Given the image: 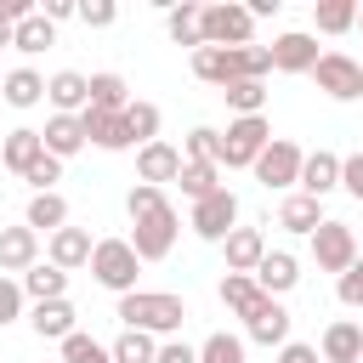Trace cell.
<instances>
[{
  "mask_svg": "<svg viewBox=\"0 0 363 363\" xmlns=\"http://www.w3.org/2000/svg\"><path fill=\"white\" fill-rule=\"evenodd\" d=\"M125 210H130V250H136V261H164L170 250H176V210H170V199H164V187H147V182H136L130 193H125Z\"/></svg>",
  "mask_w": 363,
  "mask_h": 363,
  "instance_id": "1",
  "label": "cell"
},
{
  "mask_svg": "<svg viewBox=\"0 0 363 363\" xmlns=\"http://www.w3.org/2000/svg\"><path fill=\"white\" fill-rule=\"evenodd\" d=\"M193 74H199L204 85L267 79V74H272V57H267V45H238V51H221V45H199V51H193Z\"/></svg>",
  "mask_w": 363,
  "mask_h": 363,
  "instance_id": "2",
  "label": "cell"
},
{
  "mask_svg": "<svg viewBox=\"0 0 363 363\" xmlns=\"http://www.w3.org/2000/svg\"><path fill=\"white\" fill-rule=\"evenodd\" d=\"M119 323L142 329V335H176L187 323V306L170 289H130V295H119Z\"/></svg>",
  "mask_w": 363,
  "mask_h": 363,
  "instance_id": "3",
  "label": "cell"
},
{
  "mask_svg": "<svg viewBox=\"0 0 363 363\" xmlns=\"http://www.w3.org/2000/svg\"><path fill=\"white\" fill-rule=\"evenodd\" d=\"M85 267H91V278H96L102 289H113V295H130L136 278H142V261H136V250H130L125 238H96Z\"/></svg>",
  "mask_w": 363,
  "mask_h": 363,
  "instance_id": "4",
  "label": "cell"
},
{
  "mask_svg": "<svg viewBox=\"0 0 363 363\" xmlns=\"http://www.w3.org/2000/svg\"><path fill=\"white\" fill-rule=\"evenodd\" d=\"M199 34H204V45L238 51V45H250L255 17H250L244 6H233V0H216V6H199Z\"/></svg>",
  "mask_w": 363,
  "mask_h": 363,
  "instance_id": "5",
  "label": "cell"
},
{
  "mask_svg": "<svg viewBox=\"0 0 363 363\" xmlns=\"http://www.w3.org/2000/svg\"><path fill=\"white\" fill-rule=\"evenodd\" d=\"M267 142H272L267 113L233 119V125H227V136H221V164H227V170H250V164L261 159V147H267Z\"/></svg>",
  "mask_w": 363,
  "mask_h": 363,
  "instance_id": "6",
  "label": "cell"
},
{
  "mask_svg": "<svg viewBox=\"0 0 363 363\" xmlns=\"http://www.w3.org/2000/svg\"><path fill=\"white\" fill-rule=\"evenodd\" d=\"M312 79H318V91L335 96V102H357V96H363V62L346 57V51H323V57L312 62Z\"/></svg>",
  "mask_w": 363,
  "mask_h": 363,
  "instance_id": "7",
  "label": "cell"
},
{
  "mask_svg": "<svg viewBox=\"0 0 363 363\" xmlns=\"http://www.w3.org/2000/svg\"><path fill=\"white\" fill-rule=\"evenodd\" d=\"M301 159H306V153H301L295 142L272 136V142L261 147V159H255L250 170H255V182H261L267 193H284V187H295V182H301Z\"/></svg>",
  "mask_w": 363,
  "mask_h": 363,
  "instance_id": "8",
  "label": "cell"
},
{
  "mask_svg": "<svg viewBox=\"0 0 363 363\" xmlns=\"http://www.w3.org/2000/svg\"><path fill=\"white\" fill-rule=\"evenodd\" d=\"M233 221H238V193L233 187H216V193H204L199 204H193V233L204 238V244H221L227 233H233Z\"/></svg>",
  "mask_w": 363,
  "mask_h": 363,
  "instance_id": "9",
  "label": "cell"
},
{
  "mask_svg": "<svg viewBox=\"0 0 363 363\" xmlns=\"http://www.w3.org/2000/svg\"><path fill=\"white\" fill-rule=\"evenodd\" d=\"M312 261H318V272H346L352 261H357V238H352V227L346 221H323L318 233H312Z\"/></svg>",
  "mask_w": 363,
  "mask_h": 363,
  "instance_id": "10",
  "label": "cell"
},
{
  "mask_svg": "<svg viewBox=\"0 0 363 363\" xmlns=\"http://www.w3.org/2000/svg\"><path fill=\"white\" fill-rule=\"evenodd\" d=\"M289 312H284V301H272V295H261L250 312H244V335L255 340V346H284L289 340Z\"/></svg>",
  "mask_w": 363,
  "mask_h": 363,
  "instance_id": "11",
  "label": "cell"
},
{
  "mask_svg": "<svg viewBox=\"0 0 363 363\" xmlns=\"http://www.w3.org/2000/svg\"><path fill=\"white\" fill-rule=\"evenodd\" d=\"M267 57H272V68H278V74H312V62H318L323 51H318V40H312V34L289 28V34H278V40L267 45Z\"/></svg>",
  "mask_w": 363,
  "mask_h": 363,
  "instance_id": "12",
  "label": "cell"
},
{
  "mask_svg": "<svg viewBox=\"0 0 363 363\" xmlns=\"http://www.w3.org/2000/svg\"><path fill=\"white\" fill-rule=\"evenodd\" d=\"M250 278H255V289H261V295H272V301H278V295H289V289L301 284V261H295L289 250H267V255H261V267H255Z\"/></svg>",
  "mask_w": 363,
  "mask_h": 363,
  "instance_id": "13",
  "label": "cell"
},
{
  "mask_svg": "<svg viewBox=\"0 0 363 363\" xmlns=\"http://www.w3.org/2000/svg\"><path fill=\"white\" fill-rule=\"evenodd\" d=\"M45 102H51L57 113H85V102H91V74L57 68V74L45 79Z\"/></svg>",
  "mask_w": 363,
  "mask_h": 363,
  "instance_id": "14",
  "label": "cell"
},
{
  "mask_svg": "<svg viewBox=\"0 0 363 363\" xmlns=\"http://www.w3.org/2000/svg\"><path fill=\"white\" fill-rule=\"evenodd\" d=\"M318 357L323 363H357L363 357V323L357 318H335L323 329V340H318Z\"/></svg>",
  "mask_w": 363,
  "mask_h": 363,
  "instance_id": "15",
  "label": "cell"
},
{
  "mask_svg": "<svg viewBox=\"0 0 363 363\" xmlns=\"http://www.w3.org/2000/svg\"><path fill=\"white\" fill-rule=\"evenodd\" d=\"M79 130H85V142L102 147V153H125V147H130V136H125V113L85 108V113H79Z\"/></svg>",
  "mask_w": 363,
  "mask_h": 363,
  "instance_id": "16",
  "label": "cell"
},
{
  "mask_svg": "<svg viewBox=\"0 0 363 363\" xmlns=\"http://www.w3.org/2000/svg\"><path fill=\"white\" fill-rule=\"evenodd\" d=\"M176 176H182V153H176L170 142H147V147H136V182L164 187V182H176Z\"/></svg>",
  "mask_w": 363,
  "mask_h": 363,
  "instance_id": "17",
  "label": "cell"
},
{
  "mask_svg": "<svg viewBox=\"0 0 363 363\" xmlns=\"http://www.w3.org/2000/svg\"><path fill=\"white\" fill-rule=\"evenodd\" d=\"M306 199H323V193H335L340 187V153H329V147H318V153H306L301 159V182H295Z\"/></svg>",
  "mask_w": 363,
  "mask_h": 363,
  "instance_id": "18",
  "label": "cell"
},
{
  "mask_svg": "<svg viewBox=\"0 0 363 363\" xmlns=\"http://www.w3.org/2000/svg\"><path fill=\"white\" fill-rule=\"evenodd\" d=\"M40 261V233L34 227H0V272H28Z\"/></svg>",
  "mask_w": 363,
  "mask_h": 363,
  "instance_id": "19",
  "label": "cell"
},
{
  "mask_svg": "<svg viewBox=\"0 0 363 363\" xmlns=\"http://www.w3.org/2000/svg\"><path fill=\"white\" fill-rule=\"evenodd\" d=\"M45 255H51L57 272H74V267L91 261V233H85V227H57L51 244H45Z\"/></svg>",
  "mask_w": 363,
  "mask_h": 363,
  "instance_id": "20",
  "label": "cell"
},
{
  "mask_svg": "<svg viewBox=\"0 0 363 363\" xmlns=\"http://www.w3.org/2000/svg\"><path fill=\"white\" fill-rule=\"evenodd\" d=\"M221 250H227V272H255L267 255V238H261V227H233L221 238Z\"/></svg>",
  "mask_w": 363,
  "mask_h": 363,
  "instance_id": "21",
  "label": "cell"
},
{
  "mask_svg": "<svg viewBox=\"0 0 363 363\" xmlns=\"http://www.w3.org/2000/svg\"><path fill=\"white\" fill-rule=\"evenodd\" d=\"M40 142H45V153H51V159H74V153L85 147L79 113H51V119H45V130H40Z\"/></svg>",
  "mask_w": 363,
  "mask_h": 363,
  "instance_id": "22",
  "label": "cell"
},
{
  "mask_svg": "<svg viewBox=\"0 0 363 363\" xmlns=\"http://www.w3.org/2000/svg\"><path fill=\"white\" fill-rule=\"evenodd\" d=\"M40 153H45V142H40V130H28V125H17V130L0 136V164L17 170V176H28V164H34Z\"/></svg>",
  "mask_w": 363,
  "mask_h": 363,
  "instance_id": "23",
  "label": "cell"
},
{
  "mask_svg": "<svg viewBox=\"0 0 363 363\" xmlns=\"http://www.w3.org/2000/svg\"><path fill=\"white\" fill-rule=\"evenodd\" d=\"M323 221H329V216H323V199L289 193V199L278 204V227H284V233H306V238H312V233H318Z\"/></svg>",
  "mask_w": 363,
  "mask_h": 363,
  "instance_id": "24",
  "label": "cell"
},
{
  "mask_svg": "<svg viewBox=\"0 0 363 363\" xmlns=\"http://www.w3.org/2000/svg\"><path fill=\"white\" fill-rule=\"evenodd\" d=\"M74 318H79V312H74L68 295H62V301H40V306L28 312V323H34L40 340H68V335H74Z\"/></svg>",
  "mask_w": 363,
  "mask_h": 363,
  "instance_id": "25",
  "label": "cell"
},
{
  "mask_svg": "<svg viewBox=\"0 0 363 363\" xmlns=\"http://www.w3.org/2000/svg\"><path fill=\"white\" fill-rule=\"evenodd\" d=\"M17 284H23V295H28L34 306H40V301H62V295H68V272H57L51 261H34Z\"/></svg>",
  "mask_w": 363,
  "mask_h": 363,
  "instance_id": "26",
  "label": "cell"
},
{
  "mask_svg": "<svg viewBox=\"0 0 363 363\" xmlns=\"http://www.w3.org/2000/svg\"><path fill=\"white\" fill-rule=\"evenodd\" d=\"M23 227H45V233H57V227H68V199L62 193H34L28 199V210H23Z\"/></svg>",
  "mask_w": 363,
  "mask_h": 363,
  "instance_id": "27",
  "label": "cell"
},
{
  "mask_svg": "<svg viewBox=\"0 0 363 363\" xmlns=\"http://www.w3.org/2000/svg\"><path fill=\"white\" fill-rule=\"evenodd\" d=\"M45 96V79L34 74V68H11L6 79H0V102H11V108H34Z\"/></svg>",
  "mask_w": 363,
  "mask_h": 363,
  "instance_id": "28",
  "label": "cell"
},
{
  "mask_svg": "<svg viewBox=\"0 0 363 363\" xmlns=\"http://www.w3.org/2000/svg\"><path fill=\"white\" fill-rule=\"evenodd\" d=\"M11 45H17L23 57H40V51H51V45H57V28L34 11V17H23V23L11 28Z\"/></svg>",
  "mask_w": 363,
  "mask_h": 363,
  "instance_id": "29",
  "label": "cell"
},
{
  "mask_svg": "<svg viewBox=\"0 0 363 363\" xmlns=\"http://www.w3.org/2000/svg\"><path fill=\"white\" fill-rule=\"evenodd\" d=\"M125 102H130V85L119 79V74H91V102L85 108H102V113H125Z\"/></svg>",
  "mask_w": 363,
  "mask_h": 363,
  "instance_id": "30",
  "label": "cell"
},
{
  "mask_svg": "<svg viewBox=\"0 0 363 363\" xmlns=\"http://www.w3.org/2000/svg\"><path fill=\"white\" fill-rule=\"evenodd\" d=\"M125 136H130V147H147V142H159V108L153 102H125Z\"/></svg>",
  "mask_w": 363,
  "mask_h": 363,
  "instance_id": "31",
  "label": "cell"
},
{
  "mask_svg": "<svg viewBox=\"0 0 363 363\" xmlns=\"http://www.w3.org/2000/svg\"><path fill=\"white\" fill-rule=\"evenodd\" d=\"M164 34H170L176 45H193V51H199V45H204V34H199V6H193V0L170 6V11H164Z\"/></svg>",
  "mask_w": 363,
  "mask_h": 363,
  "instance_id": "32",
  "label": "cell"
},
{
  "mask_svg": "<svg viewBox=\"0 0 363 363\" xmlns=\"http://www.w3.org/2000/svg\"><path fill=\"white\" fill-rule=\"evenodd\" d=\"M221 96H227V108L238 119H250V113L267 108V79H233V85H221Z\"/></svg>",
  "mask_w": 363,
  "mask_h": 363,
  "instance_id": "33",
  "label": "cell"
},
{
  "mask_svg": "<svg viewBox=\"0 0 363 363\" xmlns=\"http://www.w3.org/2000/svg\"><path fill=\"white\" fill-rule=\"evenodd\" d=\"M176 182H182V193L199 204L204 193H216V187H221V164H204V159H182V176H176Z\"/></svg>",
  "mask_w": 363,
  "mask_h": 363,
  "instance_id": "34",
  "label": "cell"
},
{
  "mask_svg": "<svg viewBox=\"0 0 363 363\" xmlns=\"http://www.w3.org/2000/svg\"><path fill=\"white\" fill-rule=\"evenodd\" d=\"M108 357H113V363H153V357H159V340L142 335V329H119V340L108 346Z\"/></svg>",
  "mask_w": 363,
  "mask_h": 363,
  "instance_id": "35",
  "label": "cell"
},
{
  "mask_svg": "<svg viewBox=\"0 0 363 363\" xmlns=\"http://www.w3.org/2000/svg\"><path fill=\"white\" fill-rule=\"evenodd\" d=\"M312 23L323 34H346V28H357V0H318L312 6Z\"/></svg>",
  "mask_w": 363,
  "mask_h": 363,
  "instance_id": "36",
  "label": "cell"
},
{
  "mask_svg": "<svg viewBox=\"0 0 363 363\" xmlns=\"http://www.w3.org/2000/svg\"><path fill=\"white\" fill-rule=\"evenodd\" d=\"M255 301H261V289H255V278H250V272H227V278H221V306H227V312H238V318H244Z\"/></svg>",
  "mask_w": 363,
  "mask_h": 363,
  "instance_id": "37",
  "label": "cell"
},
{
  "mask_svg": "<svg viewBox=\"0 0 363 363\" xmlns=\"http://www.w3.org/2000/svg\"><path fill=\"white\" fill-rule=\"evenodd\" d=\"M57 346H62V357H57V363H113V357H108V346H102V340H91V335H79V329H74L68 340H57Z\"/></svg>",
  "mask_w": 363,
  "mask_h": 363,
  "instance_id": "38",
  "label": "cell"
},
{
  "mask_svg": "<svg viewBox=\"0 0 363 363\" xmlns=\"http://www.w3.org/2000/svg\"><path fill=\"white\" fill-rule=\"evenodd\" d=\"M199 363H250V357H244V340H238V335L216 329V335L199 346Z\"/></svg>",
  "mask_w": 363,
  "mask_h": 363,
  "instance_id": "39",
  "label": "cell"
},
{
  "mask_svg": "<svg viewBox=\"0 0 363 363\" xmlns=\"http://www.w3.org/2000/svg\"><path fill=\"white\" fill-rule=\"evenodd\" d=\"M187 159L221 164V130H210V125H193V130H187Z\"/></svg>",
  "mask_w": 363,
  "mask_h": 363,
  "instance_id": "40",
  "label": "cell"
},
{
  "mask_svg": "<svg viewBox=\"0 0 363 363\" xmlns=\"http://www.w3.org/2000/svg\"><path fill=\"white\" fill-rule=\"evenodd\" d=\"M34 193H57V182H62V159H51V153H40L34 164H28V176H23Z\"/></svg>",
  "mask_w": 363,
  "mask_h": 363,
  "instance_id": "41",
  "label": "cell"
},
{
  "mask_svg": "<svg viewBox=\"0 0 363 363\" xmlns=\"http://www.w3.org/2000/svg\"><path fill=\"white\" fill-rule=\"evenodd\" d=\"M335 295H340V306H363V250H357V261L335 278Z\"/></svg>",
  "mask_w": 363,
  "mask_h": 363,
  "instance_id": "42",
  "label": "cell"
},
{
  "mask_svg": "<svg viewBox=\"0 0 363 363\" xmlns=\"http://www.w3.org/2000/svg\"><path fill=\"white\" fill-rule=\"evenodd\" d=\"M23 301H28V295H23V284H17V278H6V272H0V329H6V323H17V318H23Z\"/></svg>",
  "mask_w": 363,
  "mask_h": 363,
  "instance_id": "43",
  "label": "cell"
},
{
  "mask_svg": "<svg viewBox=\"0 0 363 363\" xmlns=\"http://www.w3.org/2000/svg\"><path fill=\"white\" fill-rule=\"evenodd\" d=\"M74 17H79L85 28H113L119 6H113V0H85V6H74Z\"/></svg>",
  "mask_w": 363,
  "mask_h": 363,
  "instance_id": "44",
  "label": "cell"
},
{
  "mask_svg": "<svg viewBox=\"0 0 363 363\" xmlns=\"http://www.w3.org/2000/svg\"><path fill=\"white\" fill-rule=\"evenodd\" d=\"M340 187L363 204V153H352V159H340Z\"/></svg>",
  "mask_w": 363,
  "mask_h": 363,
  "instance_id": "45",
  "label": "cell"
},
{
  "mask_svg": "<svg viewBox=\"0 0 363 363\" xmlns=\"http://www.w3.org/2000/svg\"><path fill=\"white\" fill-rule=\"evenodd\" d=\"M153 363H199V346H187V340H164Z\"/></svg>",
  "mask_w": 363,
  "mask_h": 363,
  "instance_id": "46",
  "label": "cell"
},
{
  "mask_svg": "<svg viewBox=\"0 0 363 363\" xmlns=\"http://www.w3.org/2000/svg\"><path fill=\"white\" fill-rule=\"evenodd\" d=\"M278 363H318V346H306V340H284V346H278Z\"/></svg>",
  "mask_w": 363,
  "mask_h": 363,
  "instance_id": "47",
  "label": "cell"
},
{
  "mask_svg": "<svg viewBox=\"0 0 363 363\" xmlns=\"http://www.w3.org/2000/svg\"><path fill=\"white\" fill-rule=\"evenodd\" d=\"M0 17H6L11 28H17L23 17H34V0H0Z\"/></svg>",
  "mask_w": 363,
  "mask_h": 363,
  "instance_id": "48",
  "label": "cell"
},
{
  "mask_svg": "<svg viewBox=\"0 0 363 363\" xmlns=\"http://www.w3.org/2000/svg\"><path fill=\"white\" fill-rule=\"evenodd\" d=\"M40 17H45L51 28H57L62 17H74V0H45V6H40Z\"/></svg>",
  "mask_w": 363,
  "mask_h": 363,
  "instance_id": "49",
  "label": "cell"
},
{
  "mask_svg": "<svg viewBox=\"0 0 363 363\" xmlns=\"http://www.w3.org/2000/svg\"><path fill=\"white\" fill-rule=\"evenodd\" d=\"M244 11H250V17H272V11H278V0H250Z\"/></svg>",
  "mask_w": 363,
  "mask_h": 363,
  "instance_id": "50",
  "label": "cell"
},
{
  "mask_svg": "<svg viewBox=\"0 0 363 363\" xmlns=\"http://www.w3.org/2000/svg\"><path fill=\"white\" fill-rule=\"evenodd\" d=\"M0 45H11V23L6 17H0Z\"/></svg>",
  "mask_w": 363,
  "mask_h": 363,
  "instance_id": "51",
  "label": "cell"
},
{
  "mask_svg": "<svg viewBox=\"0 0 363 363\" xmlns=\"http://www.w3.org/2000/svg\"><path fill=\"white\" fill-rule=\"evenodd\" d=\"M357 28H363V6H357Z\"/></svg>",
  "mask_w": 363,
  "mask_h": 363,
  "instance_id": "52",
  "label": "cell"
},
{
  "mask_svg": "<svg viewBox=\"0 0 363 363\" xmlns=\"http://www.w3.org/2000/svg\"><path fill=\"white\" fill-rule=\"evenodd\" d=\"M357 363H363V357H357Z\"/></svg>",
  "mask_w": 363,
  "mask_h": 363,
  "instance_id": "53",
  "label": "cell"
},
{
  "mask_svg": "<svg viewBox=\"0 0 363 363\" xmlns=\"http://www.w3.org/2000/svg\"><path fill=\"white\" fill-rule=\"evenodd\" d=\"M0 79H6V74H0Z\"/></svg>",
  "mask_w": 363,
  "mask_h": 363,
  "instance_id": "54",
  "label": "cell"
}]
</instances>
